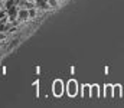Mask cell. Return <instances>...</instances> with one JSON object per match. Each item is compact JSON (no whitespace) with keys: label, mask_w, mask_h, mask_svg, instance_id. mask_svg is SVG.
<instances>
[{"label":"cell","mask_w":124,"mask_h":108,"mask_svg":"<svg viewBox=\"0 0 124 108\" xmlns=\"http://www.w3.org/2000/svg\"><path fill=\"white\" fill-rule=\"evenodd\" d=\"M3 30H6V26L4 25H0V32H3Z\"/></svg>","instance_id":"cell-12"},{"label":"cell","mask_w":124,"mask_h":108,"mask_svg":"<svg viewBox=\"0 0 124 108\" xmlns=\"http://www.w3.org/2000/svg\"><path fill=\"white\" fill-rule=\"evenodd\" d=\"M108 71H110V69H108V66H105V68H104V73H105V75H108Z\"/></svg>","instance_id":"cell-14"},{"label":"cell","mask_w":124,"mask_h":108,"mask_svg":"<svg viewBox=\"0 0 124 108\" xmlns=\"http://www.w3.org/2000/svg\"><path fill=\"white\" fill-rule=\"evenodd\" d=\"M45 3H46V0H36V4H38V6H40V7H46V4H45Z\"/></svg>","instance_id":"cell-9"},{"label":"cell","mask_w":124,"mask_h":108,"mask_svg":"<svg viewBox=\"0 0 124 108\" xmlns=\"http://www.w3.org/2000/svg\"><path fill=\"white\" fill-rule=\"evenodd\" d=\"M63 91H65V86H63L62 79H55L52 82V94H54V97L61 98L63 95Z\"/></svg>","instance_id":"cell-1"},{"label":"cell","mask_w":124,"mask_h":108,"mask_svg":"<svg viewBox=\"0 0 124 108\" xmlns=\"http://www.w3.org/2000/svg\"><path fill=\"white\" fill-rule=\"evenodd\" d=\"M111 89H113V85H108V84H105V86H104L105 97H110V98H113V92H111Z\"/></svg>","instance_id":"cell-7"},{"label":"cell","mask_w":124,"mask_h":108,"mask_svg":"<svg viewBox=\"0 0 124 108\" xmlns=\"http://www.w3.org/2000/svg\"><path fill=\"white\" fill-rule=\"evenodd\" d=\"M15 4H16V1H15V0H9V1H7V4H6V9H10V7H12V6H15Z\"/></svg>","instance_id":"cell-10"},{"label":"cell","mask_w":124,"mask_h":108,"mask_svg":"<svg viewBox=\"0 0 124 108\" xmlns=\"http://www.w3.org/2000/svg\"><path fill=\"white\" fill-rule=\"evenodd\" d=\"M111 92H113V98H116V97L121 98V97H123V88H121V85H120V84H114Z\"/></svg>","instance_id":"cell-4"},{"label":"cell","mask_w":124,"mask_h":108,"mask_svg":"<svg viewBox=\"0 0 124 108\" xmlns=\"http://www.w3.org/2000/svg\"><path fill=\"white\" fill-rule=\"evenodd\" d=\"M49 3H51V6H56V0H49Z\"/></svg>","instance_id":"cell-11"},{"label":"cell","mask_w":124,"mask_h":108,"mask_svg":"<svg viewBox=\"0 0 124 108\" xmlns=\"http://www.w3.org/2000/svg\"><path fill=\"white\" fill-rule=\"evenodd\" d=\"M4 16H6V14H4V12H0V19H1V17H4Z\"/></svg>","instance_id":"cell-16"},{"label":"cell","mask_w":124,"mask_h":108,"mask_svg":"<svg viewBox=\"0 0 124 108\" xmlns=\"http://www.w3.org/2000/svg\"><path fill=\"white\" fill-rule=\"evenodd\" d=\"M90 97L93 98H98V97H101V89H100V85L98 84H95V85H90Z\"/></svg>","instance_id":"cell-3"},{"label":"cell","mask_w":124,"mask_h":108,"mask_svg":"<svg viewBox=\"0 0 124 108\" xmlns=\"http://www.w3.org/2000/svg\"><path fill=\"white\" fill-rule=\"evenodd\" d=\"M35 71H36V73L39 75V73H40V68H39V66H36V68H35Z\"/></svg>","instance_id":"cell-13"},{"label":"cell","mask_w":124,"mask_h":108,"mask_svg":"<svg viewBox=\"0 0 124 108\" xmlns=\"http://www.w3.org/2000/svg\"><path fill=\"white\" fill-rule=\"evenodd\" d=\"M17 17H19L20 20H25V19H28V17H29V13H28V10H26V9H23V10H19V12H17Z\"/></svg>","instance_id":"cell-5"},{"label":"cell","mask_w":124,"mask_h":108,"mask_svg":"<svg viewBox=\"0 0 124 108\" xmlns=\"http://www.w3.org/2000/svg\"><path fill=\"white\" fill-rule=\"evenodd\" d=\"M9 14H10V19H12V20L16 19V17H17V9H16L15 6H12V7L9 9Z\"/></svg>","instance_id":"cell-8"},{"label":"cell","mask_w":124,"mask_h":108,"mask_svg":"<svg viewBox=\"0 0 124 108\" xmlns=\"http://www.w3.org/2000/svg\"><path fill=\"white\" fill-rule=\"evenodd\" d=\"M69 71H71V73H75V68H74V66H71V69H69Z\"/></svg>","instance_id":"cell-15"},{"label":"cell","mask_w":124,"mask_h":108,"mask_svg":"<svg viewBox=\"0 0 124 108\" xmlns=\"http://www.w3.org/2000/svg\"><path fill=\"white\" fill-rule=\"evenodd\" d=\"M82 98H91L90 97V85H87V84L82 85Z\"/></svg>","instance_id":"cell-6"},{"label":"cell","mask_w":124,"mask_h":108,"mask_svg":"<svg viewBox=\"0 0 124 108\" xmlns=\"http://www.w3.org/2000/svg\"><path fill=\"white\" fill-rule=\"evenodd\" d=\"M66 94L71 98L77 97V94H78V82L75 79H69L68 81V84H66Z\"/></svg>","instance_id":"cell-2"}]
</instances>
